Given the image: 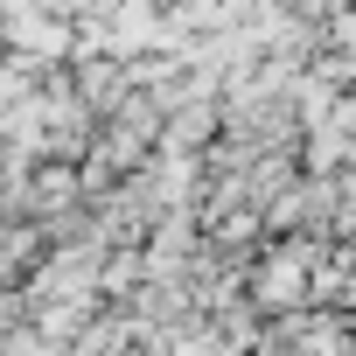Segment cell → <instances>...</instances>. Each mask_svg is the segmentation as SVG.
<instances>
[{
	"label": "cell",
	"mask_w": 356,
	"mask_h": 356,
	"mask_svg": "<svg viewBox=\"0 0 356 356\" xmlns=\"http://www.w3.org/2000/svg\"><path fill=\"white\" fill-rule=\"evenodd\" d=\"M328 42H335L342 56H356V0H342V8L328 15Z\"/></svg>",
	"instance_id": "7a4b0ae2"
},
{
	"label": "cell",
	"mask_w": 356,
	"mask_h": 356,
	"mask_svg": "<svg viewBox=\"0 0 356 356\" xmlns=\"http://www.w3.org/2000/svg\"><path fill=\"white\" fill-rule=\"evenodd\" d=\"M307 259H314L307 245H286V252H273V259L259 266V280H252V286H259V307L300 300V293H307Z\"/></svg>",
	"instance_id": "6da1fadb"
}]
</instances>
